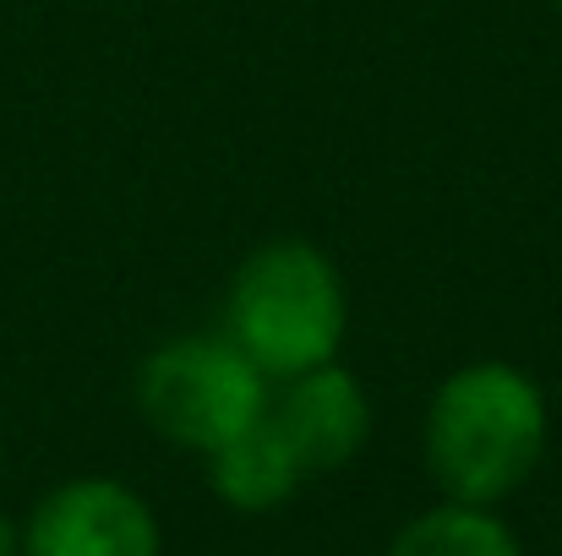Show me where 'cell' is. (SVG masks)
<instances>
[{"mask_svg": "<svg viewBox=\"0 0 562 556\" xmlns=\"http://www.w3.org/2000/svg\"><path fill=\"white\" fill-rule=\"evenodd\" d=\"M547 453V393L508 361L459 366L426 409V469L448 502H508Z\"/></svg>", "mask_w": 562, "mask_h": 556, "instance_id": "cell-1", "label": "cell"}, {"mask_svg": "<svg viewBox=\"0 0 562 556\" xmlns=\"http://www.w3.org/2000/svg\"><path fill=\"white\" fill-rule=\"evenodd\" d=\"M345 322V279L306 240L257 246L229 279V344L268 382L328 366Z\"/></svg>", "mask_w": 562, "mask_h": 556, "instance_id": "cell-2", "label": "cell"}, {"mask_svg": "<svg viewBox=\"0 0 562 556\" xmlns=\"http://www.w3.org/2000/svg\"><path fill=\"white\" fill-rule=\"evenodd\" d=\"M143 420L191 453H213L268 415V376L229 339H170L137 371Z\"/></svg>", "mask_w": 562, "mask_h": 556, "instance_id": "cell-3", "label": "cell"}, {"mask_svg": "<svg viewBox=\"0 0 562 556\" xmlns=\"http://www.w3.org/2000/svg\"><path fill=\"white\" fill-rule=\"evenodd\" d=\"M165 535L154 508L104 475L88 480H66L55 486L27 530H22V556H159Z\"/></svg>", "mask_w": 562, "mask_h": 556, "instance_id": "cell-4", "label": "cell"}, {"mask_svg": "<svg viewBox=\"0 0 562 556\" xmlns=\"http://www.w3.org/2000/svg\"><path fill=\"white\" fill-rule=\"evenodd\" d=\"M268 420L279 425V436L290 442L306 475H328V469H345L367 447L372 398L356 371L328 361L301 376H284V387L268 393Z\"/></svg>", "mask_w": 562, "mask_h": 556, "instance_id": "cell-5", "label": "cell"}, {"mask_svg": "<svg viewBox=\"0 0 562 556\" xmlns=\"http://www.w3.org/2000/svg\"><path fill=\"white\" fill-rule=\"evenodd\" d=\"M202 458H207V486H213L218 502L235 508V513H273V508H284V502L301 491V480H306L301 458L290 453V442L279 436V425H273L268 415L251 420L246 431H235L229 442H218V447L202 453Z\"/></svg>", "mask_w": 562, "mask_h": 556, "instance_id": "cell-6", "label": "cell"}, {"mask_svg": "<svg viewBox=\"0 0 562 556\" xmlns=\"http://www.w3.org/2000/svg\"><path fill=\"white\" fill-rule=\"evenodd\" d=\"M387 556H525L519 535L492 513V508H470V502H442L426 508L420 519H409Z\"/></svg>", "mask_w": 562, "mask_h": 556, "instance_id": "cell-7", "label": "cell"}, {"mask_svg": "<svg viewBox=\"0 0 562 556\" xmlns=\"http://www.w3.org/2000/svg\"><path fill=\"white\" fill-rule=\"evenodd\" d=\"M0 556H22V535L11 530V519L0 513Z\"/></svg>", "mask_w": 562, "mask_h": 556, "instance_id": "cell-8", "label": "cell"}, {"mask_svg": "<svg viewBox=\"0 0 562 556\" xmlns=\"http://www.w3.org/2000/svg\"><path fill=\"white\" fill-rule=\"evenodd\" d=\"M558 5H562V0H558Z\"/></svg>", "mask_w": 562, "mask_h": 556, "instance_id": "cell-9", "label": "cell"}]
</instances>
